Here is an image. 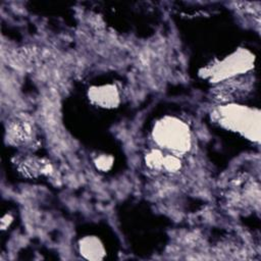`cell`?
<instances>
[{"label":"cell","instance_id":"obj_1","mask_svg":"<svg viewBox=\"0 0 261 261\" xmlns=\"http://www.w3.org/2000/svg\"><path fill=\"white\" fill-rule=\"evenodd\" d=\"M153 136L161 147L174 153H184L191 146L189 127L173 117H165L158 121L154 127Z\"/></svg>","mask_w":261,"mask_h":261},{"label":"cell","instance_id":"obj_2","mask_svg":"<svg viewBox=\"0 0 261 261\" xmlns=\"http://www.w3.org/2000/svg\"><path fill=\"white\" fill-rule=\"evenodd\" d=\"M217 116L220 118V123L233 128L238 132H245L246 134L256 133L258 135L259 129V119H254L253 114L248 110L239 106H223Z\"/></svg>","mask_w":261,"mask_h":261},{"label":"cell","instance_id":"obj_3","mask_svg":"<svg viewBox=\"0 0 261 261\" xmlns=\"http://www.w3.org/2000/svg\"><path fill=\"white\" fill-rule=\"evenodd\" d=\"M7 134L11 143L15 145L24 144L33 137V126L23 118H15L8 124Z\"/></svg>","mask_w":261,"mask_h":261},{"label":"cell","instance_id":"obj_4","mask_svg":"<svg viewBox=\"0 0 261 261\" xmlns=\"http://www.w3.org/2000/svg\"><path fill=\"white\" fill-rule=\"evenodd\" d=\"M19 171L30 177H36L43 174H50L52 166L48 161L37 157H29L22 160L19 164Z\"/></svg>","mask_w":261,"mask_h":261},{"label":"cell","instance_id":"obj_5","mask_svg":"<svg viewBox=\"0 0 261 261\" xmlns=\"http://www.w3.org/2000/svg\"><path fill=\"white\" fill-rule=\"evenodd\" d=\"M89 96L94 103L104 107L113 106L118 101V94L113 86H104L92 89Z\"/></svg>","mask_w":261,"mask_h":261},{"label":"cell","instance_id":"obj_6","mask_svg":"<svg viewBox=\"0 0 261 261\" xmlns=\"http://www.w3.org/2000/svg\"><path fill=\"white\" fill-rule=\"evenodd\" d=\"M82 253L90 259H98L102 254L103 250L101 245L98 244L96 239H85L81 245Z\"/></svg>","mask_w":261,"mask_h":261},{"label":"cell","instance_id":"obj_7","mask_svg":"<svg viewBox=\"0 0 261 261\" xmlns=\"http://www.w3.org/2000/svg\"><path fill=\"white\" fill-rule=\"evenodd\" d=\"M180 167V161L177 157L173 155H167L164 156L163 159V164H162V169H165L167 171H176Z\"/></svg>","mask_w":261,"mask_h":261},{"label":"cell","instance_id":"obj_8","mask_svg":"<svg viewBox=\"0 0 261 261\" xmlns=\"http://www.w3.org/2000/svg\"><path fill=\"white\" fill-rule=\"evenodd\" d=\"M96 162H97V166L100 169H108L111 166V158L106 156L99 157Z\"/></svg>","mask_w":261,"mask_h":261}]
</instances>
